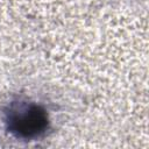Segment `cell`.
<instances>
[{
	"mask_svg": "<svg viewBox=\"0 0 149 149\" xmlns=\"http://www.w3.org/2000/svg\"><path fill=\"white\" fill-rule=\"evenodd\" d=\"M48 114L36 102L19 100L12 102L5 112L7 130L17 139L33 140L48 128Z\"/></svg>",
	"mask_w": 149,
	"mask_h": 149,
	"instance_id": "obj_1",
	"label": "cell"
}]
</instances>
